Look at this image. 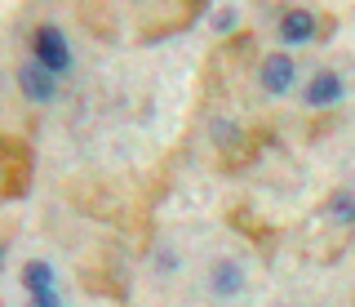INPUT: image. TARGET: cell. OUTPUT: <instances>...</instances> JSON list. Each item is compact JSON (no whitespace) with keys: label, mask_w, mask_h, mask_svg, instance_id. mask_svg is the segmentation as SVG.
I'll return each mask as SVG.
<instances>
[{"label":"cell","mask_w":355,"mask_h":307,"mask_svg":"<svg viewBox=\"0 0 355 307\" xmlns=\"http://www.w3.org/2000/svg\"><path fill=\"white\" fill-rule=\"evenodd\" d=\"M155 267H160V272H178V267H182V258H178L173 249H164V254H160V263H155Z\"/></svg>","instance_id":"8fae6325"},{"label":"cell","mask_w":355,"mask_h":307,"mask_svg":"<svg viewBox=\"0 0 355 307\" xmlns=\"http://www.w3.org/2000/svg\"><path fill=\"white\" fill-rule=\"evenodd\" d=\"M244 285H249V276H244V267L236 258H218L214 267H209V294H214V299H240Z\"/></svg>","instance_id":"5b68a950"},{"label":"cell","mask_w":355,"mask_h":307,"mask_svg":"<svg viewBox=\"0 0 355 307\" xmlns=\"http://www.w3.org/2000/svg\"><path fill=\"white\" fill-rule=\"evenodd\" d=\"M53 285H58V276H53V263L31 258L27 267H22V290H27V294H36V290H53Z\"/></svg>","instance_id":"52a82bcc"},{"label":"cell","mask_w":355,"mask_h":307,"mask_svg":"<svg viewBox=\"0 0 355 307\" xmlns=\"http://www.w3.org/2000/svg\"><path fill=\"white\" fill-rule=\"evenodd\" d=\"M280 40L284 45H306V40H315V14H311V9H288L280 18Z\"/></svg>","instance_id":"8992f818"},{"label":"cell","mask_w":355,"mask_h":307,"mask_svg":"<svg viewBox=\"0 0 355 307\" xmlns=\"http://www.w3.org/2000/svg\"><path fill=\"white\" fill-rule=\"evenodd\" d=\"M27 307H62L58 285H53V290H36V294H27Z\"/></svg>","instance_id":"30bf717a"},{"label":"cell","mask_w":355,"mask_h":307,"mask_svg":"<svg viewBox=\"0 0 355 307\" xmlns=\"http://www.w3.org/2000/svg\"><path fill=\"white\" fill-rule=\"evenodd\" d=\"M18 90H22V98L27 103H53L58 98V76L53 72H44L36 58H27V63H18Z\"/></svg>","instance_id":"7a4b0ae2"},{"label":"cell","mask_w":355,"mask_h":307,"mask_svg":"<svg viewBox=\"0 0 355 307\" xmlns=\"http://www.w3.org/2000/svg\"><path fill=\"white\" fill-rule=\"evenodd\" d=\"M329 214L338 218L342 227H351L355 223V201H351V192L342 188V192H333V201H329Z\"/></svg>","instance_id":"ba28073f"},{"label":"cell","mask_w":355,"mask_h":307,"mask_svg":"<svg viewBox=\"0 0 355 307\" xmlns=\"http://www.w3.org/2000/svg\"><path fill=\"white\" fill-rule=\"evenodd\" d=\"M342 98H347V81H342L338 72H315L306 81V90H302V103L306 107H315V112H324V107H338Z\"/></svg>","instance_id":"277c9868"},{"label":"cell","mask_w":355,"mask_h":307,"mask_svg":"<svg viewBox=\"0 0 355 307\" xmlns=\"http://www.w3.org/2000/svg\"><path fill=\"white\" fill-rule=\"evenodd\" d=\"M258 81H262V90L271 94V98H284V94L297 85V63H293V53H284V49H280V53H266Z\"/></svg>","instance_id":"3957f363"},{"label":"cell","mask_w":355,"mask_h":307,"mask_svg":"<svg viewBox=\"0 0 355 307\" xmlns=\"http://www.w3.org/2000/svg\"><path fill=\"white\" fill-rule=\"evenodd\" d=\"M31 58H36L44 72H53V76H67V72H71V45H67L62 27L44 23V27L31 31Z\"/></svg>","instance_id":"6da1fadb"},{"label":"cell","mask_w":355,"mask_h":307,"mask_svg":"<svg viewBox=\"0 0 355 307\" xmlns=\"http://www.w3.org/2000/svg\"><path fill=\"white\" fill-rule=\"evenodd\" d=\"M236 27H240V9H218V18H214L218 36H227V31H236Z\"/></svg>","instance_id":"9c48e42d"}]
</instances>
